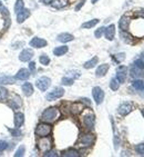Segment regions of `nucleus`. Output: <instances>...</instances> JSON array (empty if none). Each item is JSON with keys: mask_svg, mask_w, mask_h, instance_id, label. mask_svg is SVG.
I'll return each mask as SVG.
<instances>
[{"mask_svg": "<svg viewBox=\"0 0 144 157\" xmlns=\"http://www.w3.org/2000/svg\"><path fill=\"white\" fill-rule=\"evenodd\" d=\"M104 30H105V27H100L99 29H96L95 33H94V36L95 38H101L102 35L104 33Z\"/></svg>", "mask_w": 144, "mask_h": 157, "instance_id": "40", "label": "nucleus"}, {"mask_svg": "<svg viewBox=\"0 0 144 157\" xmlns=\"http://www.w3.org/2000/svg\"><path fill=\"white\" fill-rule=\"evenodd\" d=\"M7 147H8V144H7V142H5V140H1V139H0V151H3L5 149H7Z\"/></svg>", "mask_w": 144, "mask_h": 157, "instance_id": "45", "label": "nucleus"}, {"mask_svg": "<svg viewBox=\"0 0 144 157\" xmlns=\"http://www.w3.org/2000/svg\"><path fill=\"white\" fill-rule=\"evenodd\" d=\"M8 97V90L5 87L0 86V101H5Z\"/></svg>", "mask_w": 144, "mask_h": 157, "instance_id": "34", "label": "nucleus"}, {"mask_svg": "<svg viewBox=\"0 0 144 157\" xmlns=\"http://www.w3.org/2000/svg\"><path fill=\"white\" fill-rule=\"evenodd\" d=\"M82 101H83V103H85V104H88V105L90 106L91 105V101H90V99H88V98H82Z\"/></svg>", "mask_w": 144, "mask_h": 157, "instance_id": "49", "label": "nucleus"}, {"mask_svg": "<svg viewBox=\"0 0 144 157\" xmlns=\"http://www.w3.org/2000/svg\"><path fill=\"white\" fill-rule=\"evenodd\" d=\"M132 86L136 89V90L142 91L144 89V82H143V80H141V79H136V80L132 82Z\"/></svg>", "mask_w": 144, "mask_h": 157, "instance_id": "30", "label": "nucleus"}, {"mask_svg": "<svg viewBox=\"0 0 144 157\" xmlns=\"http://www.w3.org/2000/svg\"><path fill=\"white\" fill-rule=\"evenodd\" d=\"M43 156L45 157H51V156H53V157H57L58 156V154H57V151H45L43 153Z\"/></svg>", "mask_w": 144, "mask_h": 157, "instance_id": "42", "label": "nucleus"}, {"mask_svg": "<svg viewBox=\"0 0 144 157\" xmlns=\"http://www.w3.org/2000/svg\"><path fill=\"white\" fill-rule=\"evenodd\" d=\"M114 35H115V26L114 25H110L105 28L104 30V36L108 40H113Z\"/></svg>", "mask_w": 144, "mask_h": 157, "instance_id": "16", "label": "nucleus"}, {"mask_svg": "<svg viewBox=\"0 0 144 157\" xmlns=\"http://www.w3.org/2000/svg\"><path fill=\"white\" fill-rule=\"evenodd\" d=\"M94 123H95V117L92 113H88L83 116V124L85 125L87 128L89 129H92L94 127Z\"/></svg>", "mask_w": 144, "mask_h": 157, "instance_id": "8", "label": "nucleus"}, {"mask_svg": "<svg viewBox=\"0 0 144 157\" xmlns=\"http://www.w3.org/2000/svg\"><path fill=\"white\" fill-rule=\"evenodd\" d=\"M142 115H143V117H144V108L142 109Z\"/></svg>", "mask_w": 144, "mask_h": 157, "instance_id": "53", "label": "nucleus"}, {"mask_svg": "<svg viewBox=\"0 0 144 157\" xmlns=\"http://www.w3.org/2000/svg\"><path fill=\"white\" fill-rule=\"evenodd\" d=\"M109 67H110V66H109L108 63H103V65H100V66L96 68L95 76H96V77H103V76H105V74L108 73Z\"/></svg>", "mask_w": 144, "mask_h": 157, "instance_id": "22", "label": "nucleus"}, {"mask_svg": "<svg viewBox=\"0 0 144 157\" xmlns=\"http://www.w3.org/2000/svg\"><path fill=\"white\" fill-rule=\"evenodd\" d=\"M24 121V115L22 113H16L15 114V126L17 128L21 126V125L23 124Z\"/></svg>", "mask_w": 144, "mask_h": 157, "instance_id": "26", "label": "nucleus"}, {"mask_svg": "<svg viewBox=\"0 0 144 157\" xmlns=\"http://www.w3.org/2000/svg\"><path fill=\"white\" fill-rule=\"evenodd\" d=\"M10 133H11V135L13 137H20L21 135H22L21 130L19 129V128H17V127H16L15 129H10Z\"/></svg>", "mask_w": 144, "mask_h": 157, "instance_id": "41", "label": "nucleus"}, {"mask_svg": "<svg viewBox=\"0 0 144 157\" xmlns=\"http://www.w3.org/2000/svg\"><path fill=\"white\" fill-rule=\"evenodd\" d=\"M84 2H85V0H82L81 2L79 3V5H78V6H77V7H75V11H78V10H80V9H81V7L84 5Z\"/></svg>", "mask_w": 144, "mask_h": 157, "instance_id": "48", "label": "nucleus"}, {"mask_svg": "<svg viewBox=\"0 0 144 157\" xmlns=\"http://www.w3.org/2000/svg\"><path fill=\"white\" fill-rule=\"evenodd\" d=\"M119 86H120V82L117 80V78H112L111 82H110V88H111L112 90L115 91L119 89Z\"/></svg>", "mask_w": 144, "mask_h": 157, "instance_id": "32", "label": "nucleus"}, {"mask_svg": "<svg viewBox=\"0 0 144 157\" xmlns=\"http://www.w3.org/2000/svg\"><path fill=\"white\" fill-rule=\"evenodd\" d=\"M130 75L133 78H141L142 76H143V69L138 68L135 65H132L131 68H130Z\"/></svg>", "mask_w": 144, "mask_h": 157, "instance_id": "17", "label": "nucleus"}, {"mask_svg": "<svg viewBox=\"0 0 144 157\" xmlns=\"http://www.w3.org/2000/svg\"><path fill=\"white\" fill-rule=\"evenodd\" d=\"M141 59L144 61V52H143V54H142V56H141Z\"/></svg>", "mask_w": 144, "mask_h": 157, "instance_id": "52", "label": "nucleus"}, {"mask_svg": "<svg viewBox=\"0 0 144 157\" xmlns=\"http://www.w3.org/2000/svg\"><path fill=\"white\" fill-rule=\"evenodd\" d=\"M80 76H81V73L79 70H70L68 73V77H70L72 79H78Z\"/></svg>", "mask_w": 144, "mask_h": 157, "instance_id": "36", "label": "nucleus"}, {"mask_svg": "<svg viewBox=\"0 0 144 157\" xmlns=\"http://www.w3.org/2000/svg\"><path fill=\"white\" fill-rule=\"evenodd\" d=\"M120 36H121V38H122V40H123V41H125V42H131V40L128 39V38H130V36L128 35V33H125V31H122V30H121Z\"/></svg>", "mask_w": 144, "mask_h": 157, "instance_id": "44", "label": "nucleus"}, {"mask_svg": "<svg viewBox=\"0 0 144 157\" xmlns=\"http://www.w3.org/2000/svg\"><path fill=\"white\" fill-rule=\"evenodd\" d=\"M16 78L9 75H5V74H0V85H11L15 84Z\"/></svg>", "mask_w": 144, "mask_h": 157, "instance_id": "15", "label": "nucleus"}, {"mask_svg": "<svg viewBox=\"0 0 144 157\" xmlns=\"http://www.w3.org/2000/svg\"><path fill=\"white\" fill-rule=\"evenodd\" d=\"M57 39H58V41H60V42H69L74 39V37H73V35H71V33H60V35H58Z\"/></svg>", "mask_w": 144, "mask_h": 157, "instance_id": "19", "label": "nucleus"}, {"mask_svg": "<svg viewBox=\"0 0 144 157\" xmlns=\"http://www.w3.org/2000/svg\"><path fill=\"white\" fill-rule=\"evenodd\" d=\"M94 140H95L94 135H92V134H84V135L81 136L79 143H80L82 146H91V145H93Z\"/></svg>", "mask_w": 144, "mask_h": 157, "instance_id": "7", "label": "nucleus"}, {"mask_svg": "<svg viewBox=\"0 0 144 157\" xmlns=\"http://www.w3.org/2000/svg\"><path fill=\"white\" fill-rule=\"evenodd\" d=\"M21 89H22V93L24 94V96L30 97L33 94V86L30 82H24L22 86H21Z\"/></svg>", "mask_w": 144, "mask_h": 157, "instance_id": "20", "label": "nucleus"}, {"mask_svg": "<svg viewBox=\"0 0 144 157\" xmlns=\"http://www.w3.org/2000/svg\"><path fill=\"white\" fill-rule=\"evenodd\" d=\"M29 77H30V71L28 69H26V68H22V69H20L17 73L15 78L18 79V80H27Z\"/></svg>", "mask_w": 144, "mask_h": 157, "instance_id": "18", "label": "nucleus"}, {"mask_svg": "<svg viewBox=\"0 0 144 157\" xmlns=\"http://www.w3.org/2000/svg\"><path fill=\"white\" fill-rule=\"evenodd\" d=\"M64 95V89L62 87H56L54 89H52L50 93L47 94L45 96V99L49 100V101H52V100L59 99Z\"/></svg>", "mask_w": 144, "mask_h": 157, "instance_id": "3", "label": "nucleus"}, {"mask_svg": "<svg viewBox=\"0 0 144 157\" xmlns=\"http://www.w3.org/2000/svg\"><path fill=\"white\" fill-rule=\"evenodd\" d=\"M29 17H30V10L23 8V9L20 10V11L17 13V21H18L19 24H21V22H23V21L29 18Z\"/></svg>", "mask_w": 144, "mask_h": 157, "instance_id": "13", "label": "nucleus"}, {"mask_svg": "<svg viewBox=\"0 0 144 157\" xmlns=\"http://www.w3.org/2000/svg\"><path fill=\"white\" fill-rule=\"evenodd\" d=\"M92 96L96 105H100L104 99V91L100 87H94L92 89Z\"/></svg>", "mask_w": 144, "mask_h": 157, "instance_id": "6", "label": "nucleus"}, {"mask_svg": "<svg viewBox=\"0 0 144 157\" xmlns=\"http://www.w3.org/2000/svg\"><path fill=\"white\" fill-rule=\"evenodd\" d=\"M50 5L56 9H62L68 5V0H52Z\"/></svg>", "mask_w": 144, "mask_h": 157, "instance_id": "24", "label": "nucleus"}, {"mask_svg": "<svg viewBox=\"0 0 144 157\" xmlns=\"http://www.w3.org/2000/svg\"><path fill=\"white\" fill-rule=\"evenodd\" d=\"M113 59L117 63H121V61H123L125 59V54L124 52H120V54H117L113 56Z\"/></svg>", "mask_w": 144, "mask_h": 157, "instance_id": "37", "label": "nucleus"}, {"mask_svg": "<svg viewBox=\"0 0 144 157\" xmlns=\"http://www.w3.org/2000/svg\"><path fill=\"white\" fill-rule=\"evenodd\" d=\"M24 8V2L23 0H17L15 3V12L16 13H18L20 10H22Z\"/></svg>", "mask_w": 144, "mask_h": 157, "instance_id": "31", "label": "nucleus"}, {"mask_svg": "<svg viewBox=\"0 0 144 157\" xmlns=\"http://www.w3.org/2000/svg\"><path fill=\"white\" fill-rule=\"evenodd\" d=\"M135 151H136L139 155H142V156H144V143H142V144H139V145L135 146Z\"/></svg>", "mask_w": 144, "mask_h": 157, "instance_id": "39", "label": "nucleus"}, {"mask_svg": "<svg viewBox=\"0 0 144 157\" xmlns=\"http://www.w3.org/2000/svg\"><path fill=\"white\" fill-rule=\"evenodd\" d=\"M21 105H22V101H21L20 96H18V95H15L12 97L11 101L9 103V106L13 109H19L21 107Z\"/></svg>", "mask_w": 144, "mask_h": 157, "instance_id": "21", "label": "nucleus"}, {"mask_svg": "<svg viewBox=\"0 0 144 157\" xmlns=\"http://www.w3.org/2000/svg\"><path fill=\"white\" fill-rule=\"evenodd\" d=\"M50 85H51V79L49 78V77H45V76H43V77H40L39 79H37V82H36L37 88H38L39 90H41V91L47 90Z\"/></svg>", "mask_w": 144, "mask_h": 157, "instance_id": "4", "label": "nucleus"}, {"mask_svg": "<svg viewBox=\"0 0 144 157\" xmlns=\"http://www.w3.org/2000/svg\"><path fill=\"white\" fill-rule=\"evenodd\" d=\"M1 155H2V154H1V151H0V156H1Z\"/></svg>", "mask_w": 144, "mask_h": 157, "instance_id": "54", "label": "nucleus"}, {"mask_svg": "<svg viewBox=\"0 0 144 157\" xmlns=\"http://www.w3.org/2000/svg\"><path fill=\"white\" fill-rule=\"evenodd\" d=\"M40 1H41V2L43 3V5H50L52 0H40Z\"/></svg>", "mask_w": 144, "mask_h": 157, "instance_id": "50", "label": "nucleus"}, {"mask_svg": "<svg viewBox=\"0 0 144 157\" xmlns=\"http://www.w3.org/2000/svg\"><path fill=\"white\" fill-rule=\"evenodd\" d=\"M32 57L33 50H31V49H23L20 52V55H19V60L22 61V63H26V61H30Z\"/></svg>", "mask_w": 144, "mask_h": 157, "instance_id": "10", "label": "nucleus"}, {"mask_svg": "<svg viewBox=\"0 0 144 157\" xmlns=\"http://www.w3.org/2000/svg\"><path fill=\"white\" fill-rule=\"evenodd\" d=\"M130 24H131V20H130L129 17H126V16H123V17H121V19L119 20V27L122 31H126L129 29L130 27Z\"/></svg>", "mask_w": 144, "mask_h": 157, "instance_id": "14", "label": "nucleus"}, {"mask_svg": "<svg viewBox=\"0 0 144 157\" xmlns=\"http://www.w3.org/2000/svg\"><path fill=\"white\" fill-rule=\"evenodd\" d=\"M40 138H41V139H40L39 142H38V148H39L42 153H45V151H49V149L51 148V145H52L51 139L49 138L48 136L40 137Z\"/></svg>", "mask_w": 144, "mask_h": 157, "instance_id": "5", "label": "nucleus"}, {"mask_svg": "<svg viewBox=\"0 0 144 157\" xmlns=\"http://www.w3.org/2000/svg\"><path fill=\"white\" fill-rule=\"evenodd\" d=\"M83 108H84V106L82 103H74L71 105L70 110H71V113L73 115H78V114H80V113L83 110Z\"/></svg>", "mask_w": 144, "mask_h": 157, "instance_id": "23", "label": "nucleus"}, {"mask_svg": "<svg viewBox=\"0 0 144 157\" xmlns=\"http://www.w3.org/2000/svg\"><path fill=\"white\" fill-rule=\"evenodd\" d=\"M0 5H1V1H0Z\"/></svg>", "mask_w": 144, "mask_h": 157, "instance_id": "55", "label": "nucleus"}, {"mask_svg": "<svg viewBox=\"0 0 144 157\" xmlns=\"http://www.w3.org/2000/svg\"><path fill=\"white\" fill-rule=\"evenodd\" d=\"M60 116V112L59 109L56 107H49V108L45 109V112L42 113L41 115V121L45 123H52V121H57Z\"/></svg>", "mask_w": 144, "mask_h": 157, "instance_id": "1", "label": "nucleus"}, {"mask_svg": "<svg viewBox=\"0 0 144 157\" xmlns=\"http://www.w3.org/2000/svg\"><path fill=\"white\" fill-rule=\"evenodd\" d=\"M29 71H30L31 74H34V71H36V63L31 61V63H29Z\"/></svg>", "mask_w": 144, "mask_h": 157, "instance_id": "46", "label": "nucleus"}, {"mask_svg": "<svg viewBox=\"0 0 144 157\" xmlns=\"http://www.w3.org/2000/svg\"><path fill=\"white\" fill-rule=\"evenodd\" d=\"M29 45L33 48H43L47 46V41L45 39H42V38H39V37H34L32 39L30 40L29 42Z\"/></svg>", "mask_w": 144, "mask_h": 157, "instance_id": "11", "label": "nucleus"}, {"mask_svg": "<svg viewBox=\"0 0 144 157\" xmlns=\"http://www.w3.org/2000/svg\"><path fill=\"white\" fill-rule=\"evenodd\" d=\"M126 71H128V69H126V67H124V66H120L119 68H117V79L119 80V82H120V84H122V82H125Z\"/></svg>", "mask_w": 144, "mask_h": 157, "instance_id": "12", "label": "nucleus"}, {"mask_svg": "<svg viewBox=\"0 0 144 157\" xmlns=\"http://www.w3.org/2000/svg\"><path fill=\"white\" fill-rule=\"evenodd\" d=\"M98 1H99V0H91V2L92 3H96Z\"/></svg>", "mask_w": 144, "mask_h": 157, "instance_id": "51", "label": "nucleus"}, {"mask_svg": "<svg viewBox=\"0 0 144 157\" xmlns=\"http://www.w3.org/2000/svg\"><path fill=\"white\" fill-rule=\"evenodd\" d=\"M61 155L64 157H79L80 154H79V151L77 149H73V148H69V149H67V151H63L61 153Z\"/></svg>", "mask_w": 144, "mask_h": 157, "instance_id": "27", "label": "nucleus"}, {"mask_svg": "<svg viewBox=\"0 0 144 157\" xmlns=\"http://www.w3.org/2000/svg\"><path fill=\"white\" fill-rule=\"evenodd\" d=\"M20 46H23V42H17V44H12V48L18 49V48H20Z\"/></svg>", "mask_w": 144, "mask_h": 157, "instance_id": "47", "label": "nucleus"}, {"mask_svg": "<svg viewBox=\"0 0 144 157\" xmlns=\"http://www.w3.org/2000/svg\"><path fill=\"white\" fill-rule=\"evenodd\" d=\"M133 65H135V66L138 67V68L144 69V61L142 60L141 58H140V59H136V60L134 61V63H133Z\"/></svg>", "mask_w": 144, "mask_h": 157, "instance_id": "43", "label": "nucleus"}, {"mask_svg": "<svg viewBox=\"0 0 144 157\" xmlns=\"http://www.w3.org/2000/svg\"><path fill=\"white\" fill-rule=\"evenodd\" d=\"M52 130L51 125L49 123H41L38 126L36 127V130H34V134H36L38 137H45V136H49L50 133Z\"/></svg>", "mask_w": 144, "mask_h": 157, "instance_id": "2", "label": "nucleus"}, {"mask_svg": "<svg viewBox=\"0 0 144 157\" xmlns=\"http://www.w3.org/2000/svg\"><path fill=\"white\" fill-rule=\"evenodd\" d=\"M24 151H26V147H24L23 145H21L19 146V148L16 151L15 153V157H21V156H23L24 155Z\"/></svg>", "mask_w": 144, "mask_h": 157, "instance_id": "38", "label": "nucleus"}, {"mask_svg": "<svg viewBox=\"0 0 144 157\" xmlns=\"http://www.w3.org/2000/svg\"><path fill=\"white\" fill-rule=\"evenodd\" d=\"M73 82H74V79L70 78L68 76H66V77H63V78L61 79V84H62L63 86H71V85L73 84Z\"/></svg>", "mask_w": 144, "mask_h": 157, "instance_id": "35", "label": "nucleus"}, {"mask_svg": "<svg viewBox=\"0 0 144 157\" xmlns=\"http://www.w3.org/2000/svg\"><path fill=\"white\" fill-rule=\"evenodd\" d=\"M131 112H132V104H130V103H122L119 106V108H117V113H119L121 116L129 115Z\"/></svg>", "mask_w": 144, "mask_h": 157, "instance_id": "9", "label": "nucleus"}, {"mask_svg": "<svg viewBox=\"0 0 144 157\" xmlns=\"http://www.w3.org/2000/svg\"><path fill=\"white\" fill-rule=\"evenodd\" d=\"M68 50H69L68 46H60V47H57V48L53 49V54H54V56L60 57V56H63L64 54H67Z\"/></svg>", "mask_w": 144, "mask_h": 157, "instance_id": "25", "label": "nucleus"}, {"mask_svg": "<svg viewBox=\"0 0 144 157\" xmlns=\"http://www.w3.org/2000/svg\"><path fill=\"white\" fill-rule=\"evenodd\" d=\"M99 21H100L99 19H92V20L87 21V22H83L81 27L84 28V29H90V28H93L94 26H96V25L99 24Z\"/></svg>", "mask_w": 144, "mask_h": 157, "instance_id": "29", "label": "nucleus"}, {"mask_svg": "<svg viewBox=\"0 0 144 157\" xmlns=\"http://www.w3.org/2000/svg\"><path fill=\"white\" fill-rule=\"evenodd\" d=\"M39 61L41 65H43V66H48L49 63H50V58L47 56V55H41L39 57Z\"/></svg>", "mask_w": 144, "mask_h": 157, "instance_id": "33", "label": "nucleus"}, {"mask_svg": "<svg viewBox=\"0 0 144 157\" xmlns=\"http://www.w3.org/2000/svg\"><path fill=\"white\" fill-rule=\"evenodd\" d=\"M98 61H99V58L95 56V57L91 58L90 60H88L87 63H84L83 67L85 68V69H91V68H93V67H95V65L98 63Z\"/></svg>", "mask_w": 144, "mask_h": 157, "instance_id": "28", "label": "nucleus"}]
</instances>
